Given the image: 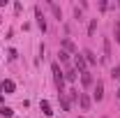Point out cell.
I'll use <instances>...</instances> for the list:
<instances>
[{
    "instance_id": "cell-21",
    "label": "cell",
    "mask_w": 120,
    "mask_h": 118,
    "mask_svg": "<svg viewBox=\"0 0 120 118\" xmlns=\"http://www.w3.org/2000/svg\"><path fill=\"white\" fill-rule=\"evenodd\" d=\"M0 102H2V93H0Z\"/></svg>"
},
{
    "instance_id": "cell-1",
    "label": "cell",
    "mask_w": 120,
    "mask_h": 118,
    "mask_svg": "<svg viewBox=\"0 0 120 118\" xmlns=\"http://www.w3.org/2000/svg\"><path fill=\"white\" fill-rule=\"evenodd\" d=\"M51 72H53V81H56V86H58V90H60V95H65V72L60 70V65L58 63H53L51 65Z\"/></svg>"
},
{
    "instance_id": "cell-13",
    "label": "cell",
    "mask_w": 120,
    "mask_h": 118,
    "mask_svg": "<svg viewBox=\"0 0 120 118\" xmlns=\"http://www.w3.org/2000/svg\"><path fill=\"white\" fill-rule=\"evenodd\" d=\"M81 83H83V86H90V83H92V76H90V72H83V74H81Z\"/></svg>"
},
{
    "instance_id": "cell-5",
    "label": "cell",
    "mask_w": 120,
    "mask_h": 118,
    "mask_svg": "<svg viewBox=\"0 0 120 118\" xmlns=\"http://www.w3.org/2000/svg\"><path fill=\"white\" fill-rule=\"evenodd\" d=\"M35 16H37V26L42 28V32L46 30V21H44V16H42V12H39V7H35Z\"/></svg>"
},
{
    "instance_id": "cell-22",
    "label": "cell",
    "mask_w": 120,
    "mask_h": 118,
    "mask_svg": "<svg viewBox=\"0 0 120 118\" xmlns=\"http://www.w3.org/2000/svg\"><path fill=\"white\" fill-rule=\"evenodd\" d=\"M0 23H2V21H0Z\"/></svg>"
},
{
    "instance_id": "cell-6",
    "label": "cell",
    "mask_w": 120,
    "mask_h": 118,
    "mask_svg": "<svg viewBox=\"0 0 120 118\" xmlns=\"http://www.w3.org/2000/svg\"><path fill=\"white\" fill-rule=\"evenodd\" d=\"M74 63H76V70H79L81 74L86 72V65H88V63H86V58H83V56H76V60H74Z\"/></svg>"
},
{
    "instance_id": "cell-19",
    "label": "cell",
    "mask_w": 120,
    "mask_h": 118,
    "mask_svg": "<svg viewBox=\"0 0 120 118\" xmlns=\"http://www.w3.org/2000/svg\"><path fill=\"white\" fill-rule=\"evenodd\" d=\"M116 39L120 42V21H116Z\"/></svg>"
},
{
    "instance_id": "cell-16",
    "label": "cell",
    "mask_w": 120,
    "mask_h": 118,
    "mask_svg": "<svg viewBox=\"0 0 120 118\" xmlns=\"http://www.w3.org/2000/svg\"><path fill=\"white\" fill-rule=\"evenodd\" d=\"M111 79L116 81V79H120V65H116L113 70H111Z\"/></svg>"
},
{
    "instance_id": "cell-9",
    "label": "cell",
    "mask_w": 120,
    "mask_h": 118,
    "mask_svg": "<svg viewBox=\"0 0 120 118\" xmlns=\"http://www.w3.org/2000/svg\"><path fill=\"white\" fill-rule=\"evenodd\" d=\"M0 116H2V118H12V116H14V111H12L9 106L2 104V106H0Z\"/></svg>"
},
{
    "instance_id": "cell-17",
    "label": "cell",
    "mask_w": 120,
    "mask_h": 118,
    "mask_svg": "<svg viewBox=\"0 0 120 118\" xmlns=\"http://www.w3.org/2000/svg\"><path fill=\"white\" fill-rule=\"evenodd\" d=\"M95 28H97V19H92L88 26V35H95Z\"/></svg>"
},
{
    "instance_id": "cell-3",
    "label": "cell",
    "mask_w": 120,
    "mask_h": 118,
    "mask_svg": "<svg viewBox=\"0 0 120 118\" xmlns=\"http://www.w3.org/2000/svg\"><path fill=\"white\" fill-rule=\"evenodd\" d=\"M0 88H2V93H5V95H12V93L16 90V83H14V81H9V79H5Z\"/></svg>"
},
{
    "instance_id": "cell-12",
    "label": "cell",
    "mask_w": 120,
    "mask_h": 118,
    "mask_svg": "<svg viewBox=\"0 0 120 118\" xmlns=\"http://www.w3.org/2000/svg\"><path fill=\"white\" fill-rule=\"evenodd\" d=\"M51 12L56 14V19H58V21H60V19H62V9H60V7H58V5H56V2H51Z\"/></svg>"
},
{
    "instance_id": "cell-10",
    "label": "cell",
    "mask_w": 120,
    "mask_h": 118,
    "mask_svg": "<svg viewBox=\"0 0 120 118\" xmlns=\"http://www.w3.org/2000/svg\"><path fill=\"white\" fill-rule=\"evenodd\" d=\"M62 49H65V51H76V46H74V42H72V39H67V37H65V39H62Z\"/></svg>"
},
{
    "instance_id": "cell-2",
    "label": "cell",
    "mask_w": 120,
    "mask_h": 118,
    "mask_svg": "<svg viewBox=\"0 0 120 118\" xmlns=\"http://www.w3.org/2000/svg\"><path fill=\"white\" fill-rule=\"evenodd\" d=\"M92 97H95L97 102H102V100H104V83H102V81H97V83H95V93H92Z\"/></svg>"
},
{
    "instance_id": "cell-14",
    "label": "cell",
    "mask_w": 120,
    "mask_h": 118,
    "mask_svg": "<svg viewBox=\"0 0 120 118\" xmlns=\"http://www.w3.org/2000/svg\"><path fill=\"white\" fill-rule=\"evenodd\" d=\"M60 106H62L65 111H69V109H72V104H69V100H67L65 95H60Z\"/></svg>"
},
{
    "instance_id": "cell-4",
    "label": "cell",
    "mask_w": 120,
    "mask_h": 118,
    "mask_svg": "<svg viewBox=\"0 0 120 118\" xmlns=\"http://www.w3.org/2000/svg\"><path fill=\"white\" fill-rule=\"evenodd\" d=\"M79 104H81V109H86V111H88L92 102H90V97L86 95V93H79Z\"/></svg>"
},
{
    "instance_id": "cell-11",
    "label": "cell",
    "mask_w": 120,
    "mask_h": 118,
    "mask_svg": "<svg viewBox=\"0 0 120 118\" xmlns=\"http://www.w3.org/2000/svg\"><path fill=\"white\" fill-rule=\"evenodd\" d=\"M83 58H86V63H90V65H92V63H97V58H95V53H92V51H83Z\"/></svg>"
},
{
    "instance_id": "cell-18",
    "label": "cell",
    "mask_w": 120,
    "mask_h": 118,
    "mask_svg": "<svg viewBox=\"0 0 120 118\" xmlns=\"http://www.w3.org/2000/svg\"><path fill=\"white\" fill-rule=\"evenodd\" d=\"M58 56H60V63H67V60H69V53H67V51H60Z\"/></svg>"
},
{
    "instance_id": "cell-8",
    "label": "cell",
    "mask_w": 120,
    "mask_h": 118,
    "mask_svg": "<svg viewBox=\"0 0 120 118\" xmlns=\"http://www.w3.org/2000/svg\"><path fill=\"white\" fill-rule=\"evenodd\" d=\"M111 58V39L109 37H104V60Z\"/></svg>"
},
{
    "instance_id": "cell-20",
    "label": "cell",
    "mask_w": 120,
    "mask_h": 118,
    "mask_svg": "<svg viewBox=\"0 0 120 118\" xmlns=\"http://www.w3.org/2000/svg\"><path fill=\"white\" fill-rule=\"evenodd\" d=\"M116 95H118V100H120V88H118V93H116Z\"/></svg>"
},
{
    "instance_id": "cell-7",
    "label": "cell",
    "mask_w": 120,
    "mask_h": 118,
    "mask_svg": "<svg viewBox=\"0 0 120 118\" xmlns=\"http://www.w3.org/2000/svg\"><path fill=\"white\" fill-rule=\"evenodd\" d=\"M39 109L44 111V116H53V111H51V104L46 102V100H42V102H39Z\"/></svg>"
},
{
    "instance_id": "cell-15",
    "label": "cell",
    "mask_w": 120,
    "mask_h": 118,
    "mask_svg": "<svg viewBox=\"0 0 120 118\" xmlns=\"http://www.w3.org/2000/svg\"><path fill=\"white\" fill-rule=\"evenodd\" d=\"M65 81H76V72H74V70L65 72Z\"/></svg>"
}]
</instances>
